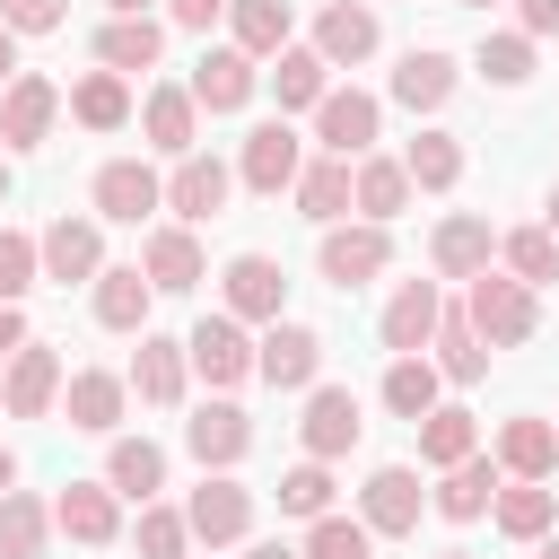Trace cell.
Masks as SVG:
<instances>
[{"label": "cell", "instance_id": "obj_1", "mask_svg": "<svg viewBox=\"0 0 559 559\" xmlns=\"http://www.w3.org/2000/svg\"><path fill=\"white\" fill-rule=\"evenodd\" d=\"M463 314H472V332H480L489 349H524V341L542 332V306H533V288H524L515 271H480L472 297H463Z\"/></svg>", "mask_w": 559, "mask_h": 559}, {"label": "cell", "instance_id": "obj_2", "mask_svg": "<svg viewBox=\"0 0 559 559\" xmlns=\"http://www.w3.org/2000/svg\"><path fill=\"white\" fill-rule=\"evenodd\" d=\"M183 367H192L201 384H218V393H227V384H245V376H253V341H245V323H236L227 306H218V314H201V323L183 332Z\"/></svg>", "mask_w": 559, "mask_h": 559}, {"label": "cell", "instance_id": "obj_3", "mask_svg": "<svg viewBox=\"0 0 559 559\" xmlns=\"http://www.w3.org/2000/svg\"><path fill=\"white\" fill-rule=\"evenodd\" d=\"M253 376H262L271 393H306V384L323 376V332H314V323H288V314H280V323H271V332L253 341Z\"/></svg>", "mask_w": 559, "mask_h": 559}, {"label": "cell", "instance_id": "obj_4", "mask_svg": "<svg viewBox=\"0 0 559 559\" xmlns=\"http://www.w3.org/2000/svg\"><path fill=\"white\" fill-rule=\"evenodd\" d=\"M183 524H192V542L227 550V542H245V533H253V489H245V480H227V472H201V489L183 498Z\"/></svg>", "mask_w": 559, "mask_h": 559}, {"label": "cell", "instance_id": "obj_5", "mask_svg": "<svg viewBox=\"0 0 559 559\" xmlns=\"http://www.w3.org/2000/svg\"><path fill=\"white\" fill-rule=\"evenodd\" d=\"M376 131H384V105H376L367 87H323V105H314V140H323V157H367Z\"/></svg>", "mask_w": 559, "mask_h": 559}, {"label": "cell", "instance_id": "obj_6", "mask_svg": "<svg viewBox=\"0 0 559 559\" xmlns=\"http://www.w3.org/2000/svg\"><path fill=\"white\" fill-rule=\"evenodd\" d=\"M314 262H323V280H332V288H367V280L393 262V236H384L376 218H358V227H341V218H332V227H323V245H314Z\"/></svg>", "mask_w": 559, "mask_h": 559}, {"label": "cell", "instance_id": "obj_7", "mask_svg": "<svg viewBox=\"0 0 559 559\" xmlns=\"http://www.w3.org/2000/svg\"><path fill=\"white\" fill-rule=\"evenodd\" d=\"M358 393L349 384H306V419H297V445L314 454V463H341L349 445H358Z\"/></svg>", "mask_w": 559, "mask_h": 559}, {"label": "cell", "instance_id": "obj_8", "mask_svg": "<svg viewBox=\"0 0 559 559\" xmlns=\"http://www.w3.org/2000/svg\"><path fill=\"white\" fill-rule=\"evenodd\" d=\"M87 201H96V218L140 227L148 210H166V183H157L140 157H105V166H96V183H87Z\"/></svg>", "mask_w": 559, "mask_h": 559}, {"label": "cell", "instance_id": "obj_9", "mask_svg": "<svg viewBox=\"0 0 559 559\" xmlns=\"http://www.w3.org/2000/svg\"><path fill=\"white\" fill-rule=\"evenodd\" d=\"M52 402H61V349L17 341V349H9V376H0V411H9V419H44Z\"/></svg>", "mask_w": 559, "mask_h": 559}, {"label": "cell", "instance_id": "obj_10", "mask_svg": "<svg viewBox=\"0 0 559 559\" xmlns=\"http://www.w3.org/2000/svg\"><path fill=\"white\" fill-rule=\"evenodd\" d=\"M227 192H236V175H227L210 148H183V157H175V175H166V210H175L183 227L218 218V210H227Z\"/></svg>", "mask_w": 559, "mask_h": 559}, {"label": "cell", "instance_id": "obj_11", "mask_svg": "<svg viewBox=\"0 0 559 559\" xmlns=\"http://www.w3.org/2000/svg\"><path fill=\"white\" fill-rule=\"evenodd\" d=\"M218 288H227V314L236 323H280V306H288V271L271 253H236L218 271Z\"/></svg>", "mask_w": 559, "mask_h": 559}, {"label": "cell", "instance_id": "obj_12", "mask_svg": "<svg viewBox=\"0 0 559 559\" xmlns=\"http://www.w3.org/2000/svg\"><path fill=\"white\" fill-rule=\"evenodd\" d=\"M419 472L411 463H376L367 472V489H358V524L367 533H419Z\"/></svg>", "mask_w": 559, "mask_h": 559}, {"label": "cell", "instance_id": "obj_13", "mask_svg": "<svg viewBox=\"0 0 559 559\" xmlns=\"http://www.w3.org/2000/svg\"><path fill=\"white\" fill-rule=\"evenodd\" d=\"M52 114H61V87H52L44 70H17V79L0 87V140H9V148H44Z\"/></svg>", "mask_w": 559, "mask_h": 559}, {"label": "cell", "instance_id": "obj_14", "mask_svg": "<svg viewBox=\"0 0 559 559\" xmlns=\"http://www.w3.org/2000/svg\"><path fill=\"white\" fill-rule=\"evenodd\" d=\"M297 166H306V140H297L288 122H253V131H245V157H236V183H253V192H288Z\"/></svg>", "mask_w": 559, "mask_h": 559}, {"label": "cell", "instance_id": "obj_15", "mask_svg": "<svg viewBox=\"0 0 559 559\" xmlns=\"http://www.w3.org/2000/svg\"><path fill=\"white\" fill-rule=\"evenodd\" d=\"M35 262H44V280H61V288H70V280H96V271H105L96 218H70V210H61V218L35 236Z\"/></svg>", "mask_w": 559, "mask_h": 559}, {"label": "cell", "instance_id": "obj_16", "mask_svg": "<svg viewBox=\"0 0 559 559\" xmlns=\"http://www.w3.org/2000/svg\"><path fill=\"white\" fill-rule=\"evenodd\" d=\"M122 411H131V384H122L114 367H79V376L61 384V419H70V428H87V437H114V428H122Z\"/></svg>", "mask_w": 559, "mask_h": 559}, {"label": "cell", "instance_id": "obj_17", "mask_svg": "<svg viewBox=\"0 0 559 559\" xmlns=\"http://www.w3.org/2000/svg\"><path fill=\"white\" fill-rule=\"evenodd\" d=\"M183 445H192V463H201V472H227V463H245V454H253V419H245L236 402H201V411L183 419Z\"/></svg>", "mask_w": 559, "mask_h": 559}, {"label": "cell", "instance_id": "obj_18", "mask_svg": "<svg viewBox=\"0 0 559 559\" xmlns=\"http://www.w3.org/2000/svg\"><path fill=\"white\" fill-rule=\"evenodd\" d=\"M52 533H70L79 550H105V542L122 533V498H114L105 480H70V489L52 498Z\"/></svg>", "mask_w": 559, "mask_h": 559}, {"label": "cell", "instance_id": "obj_19", "mask_svg": "<svg viewBox=\"0 0 559 559\" xmlns=\"http://www.w3.org/2000/svg\"><path fill=\"white\" fill-rule=\"evenodd\" d=\"M192 105H210V114H245L253 105V52H236V44H218V52H201L192 61Z\"/></svg>", "mask_w": 559, "mask_h": 559}, {"label": "cell", "instance_id": "obj_20", "mask_svg": "<svg viewBox=\"0 0 559 559\" xmlns=\"http://www.w3.org/2000/svg\"><path fill=\"white\" fill-rule=\"evenodd\" d=\"M349 210L358 218H376V227H393L402 210H411V175H402V157H349Z\"/></svg>", "mask_w": 559, "mask_h": 559}, {"label": "cell", "instance_id": "obj_21", "mask_svg": "<svg viewBox=\"0 0 559 559\" xmlns=\"http://www.w3.org/2000/svg\"><path fill=\"white\" fill-rule=\"evenodd\" d=\"M489 253H498V236H489V218H472V210L437 218V236H428L437 280H480V271H489Z\"/></svg>", "mask_w": 559, "mask_h": 559}, {"label": "cell", "instance_id": "obj_22", "mask_svg": "<svg viewBox=\"0 0 559 559\" xmlns=\"http://www.w3.org/2000/svg\"><path fill=\"white\" fill-rule=\"evenodd\" d=\"M140 271H148V288H157V297H183V288H201V280H210V271H201V236H192V227H148Z\"/></svg>", "mask_w": 559, "mask_h": 559}, {"label": "cell", "instance_id": "obj_23", "mask_svg": "<svg viewBox=\"0 0 559 559\" xmlns=\"http://www.w3.org/2000/svg\"><path fill=\"white\" fill-rule=\"evenodd\" d=\"M148 306H157V288H148L140 262H105L96 271V323L105 332H148Z\"/></svg>", "mask_w": 559, "mask_h": 559}, {"label": "cell", "instance_id": "obj_24", "mask_svg": "<svg viewBox=\"0 0 559 559\" xmlns=\"http://www.w3.org/2000/svg\"><path fill=\"white\" fill-rule=\"evenodd\" d=\"M183 376H192V367H183V341L140 332V358H131V376H122V384H131L148 411H175V402H183Z\"/></svg>", "mask_w": 559, "mask_h": 559}, {"label": "cell", "instance_id": "obj_25", "mask_svg": "<svg viewBox=\"0 0 559 559\" xmlns=\"http://www.w3.org/2000/svg\"><path fill=\"white\" fill-rule=\"evenodd\" d=\"M437 314H445V297H437V280H402V288H393V306H384V349H393V358H411V349H428V332H437Z\"/></svg>", "mask_w": 559, "mask_h": 559}, {"label": "cell", "instance_id": "obj_26", "mask_svg": "<svg viewBox=\"0 0 559 559\" xmlns=\"http://www.w3.org/2000/svg\"><path fill=\"white\" fill-rule=\"evenodd\" d=\"M498 472H507V480H550V472H559V428L533 419V411L507 419V428H498Z\"/></svg>", "mask_w": 559, "mask_h": 559}, {"label": "cell", "instance_id": "obj_27", "mask_svg": "<svg viewBox=\"0 0 559 559\" xmlns=\"http://www.w3.org/2000/svg\"><path fill=\"white\" fill-rule=\"evenodd\" d=\"M489 498H498V463H489V454H463V463L437 472V498H428V507H437L445 524H472V515H489Z\"/></svg>", "mask_w": 559, "mask_h": 559}, {"label": "cell", "instance_id": "obj_28", "mask_svg": "<svg viewBox=\"0 0 559 559\" xmlns=\"http://www.w3.org/2000/svg\"><path fill=\"white\" fill-rule=\"evenodd\" d=\"M376 35H384V26H376V9H367V0H332V9L314 17V52H323L332 70H341V61H367V52H376Z\"/></svg>", "mask_w": 559, "mask_h": 559}, {"label": "cell", "instance_id": "obj_29", "mask_svg": "<svg viewBox=\"0 0 559 559\" xmlns=\"http://www.w3.org/2000/svg\"><path fill=\"white\" fill-rule=\"evenodd\" d=\"M454 52H437V44H419V52H402V70H393V105H411V114H437L445 96H454Z\"/></svg>", "mask_w": 559, "mask_h": 559}, {"label": "cell", "instance_id": "obj_30", "mask_svg": "<svg viewBox=\"0 0 559 559\" xmlns=\"http://www.w3.org/2000/svg\"><path fill=\"white\" fill-rule=\"evenodd\" d=\"M140 131H148V148H157V157H183V148L201 140V105H192V87H148Z\"/></svg>", "mask_w": 559, "mask_h": 559}, {"label": "cell", "instance_id": "obj_31", "mask_svg": "<svg viewBox=\"0 0 559 559\" xmlns=\"http://www.w3.org/2000/svg\"><path fill=\"white\" fill-rule=\"evenodd\" d=\"M157 52H166V26H157V17H105V26H96V61L122 70V79H131V70H157Z\"/></svg>", "mask_w": 559, "mask_h": 559}, {"label": "cell", "instance_id": "obj_32", "mask_svg": "<svg viewBox=\"0 0 559 559\" xmlns=\"http://www.w3.org/2000/svg\"><path fill=\"white\" fill-rule=\"evenodd\" d=\"M428 341H437V376H445V384H480V376H489V341L472 332V314H463V306H445Z\"/></svg>", "mask_w": 559, "mask_h": 559}, {"label": "cell", "instance_id": "obj_33", "mask_svg": "<svg viewBox=\"0 0 559 559\" xmlns=\"http://www.w3.org/2000/svg\"><path fill=\"white\" fill-rule=\"evenodd\" d=\"M105 489L148 507V498L166 489V445H148V437H114V454H105Z\"/></svg>", "mask_w": 559, "mask_h": 559}, {"label": "cell", "instance_id": "obj_34", "mask_svg": "<svg viewBox=\"0 0 559 559\" xmlns=\"http://www.w3.org/2000/svg\"><path fill=\"white\" fill-rule=\"evenodd\" d=\"M297 218H314V227H332V218H349V157H314V166H297Z\"/></svg>", "mask_w": 559, "mask_h": 559}, {"label": "cell", "instance_id": "obj_35", "mask_svg": "<svg viewBox=\"0 0 559 559\" xmlns=\"http://www.w3.org/2000/svg\"><path fill=\"white\" fill-rule=\"evenodd\" d=\"M489 515H498V533H507V542H542V533L559 524V498H550L542 480H507V489L489 498Z\"/></svg>", "mask_w": 559, "mask_h": 559}, {"label": "cell", "instance_id": "obj_36", "mask_svg": "<svg viewBox=\"0 0 559 559\" xmlns=\"http://www.w3.org/2000/svg\"><path fill=\"white\" fill-rule=\"evenodd\" d=\"M70 122H87V131H122V122H131V79H122V70H87V79L70 87Z\"/></svg>", "mask_w": 559, "mask_h": 559}, {"label": "cell", "instance_id": "obj_37", "mask_svg": "<svg viewBox=\"0 0 559 559\" xmlns=\"http://www.w3.org/2000/svg\"><path fill=\"white\" fill-rule=\"evenodd\" d=\"M402 175H411V192H454L463 183V140L454 131H419L402 148Z\"/></svg>", "mask_w": 559, "mask_h": 559}, {"label": "cell", "instance_id": "obj_38", "mask_svg": "<svg viewBox=\"0 0 559 559\" xmlns=\"http://www.w3.org/2000/svg\"><path fill=\"white\" fill-rule=\"evenodd\" d=\"M44 542H52V507L35 489H9L0 498V559H44Z\"/></svg>", "mask_w": 559, "mask_h": 559}, {"label": "cell", "instance_id": "obj_39", "mask_svg": "<svg viewBox=\"0 0 559 559\" xmlns=\"http://www.w3.org/2000/svg\"><path fill=\"white\" fill-rule=\"evenodd\" d=\"M437 384H445V376H437V358H419V349H411V358H393V367H384V411H393V419H428V411H437Z\"/></svg>", "mask_w": 559, "mask_h": 559}, {"label": "cell", "instance_id": "obj_40", "mask_svg": "<svg viewBox=\"0 0 559 559\" xmlns=\"http://www.w3.org/2000/svg\"><path fill=\"white\" fill-rule=\"evenodd\" d=\"M419 428V454H428V472H445V463H463V454H480V428H472V411H428V419H411Z\"/></svg>", "mask_w": 559, "mask_h": 559}, {"label": "cell", "instance_id": "obj_41", "mask_svg": "<svg viewBox=\"0 0 559 559\" xmlns=\"http://www.w3.org/2000/svg\"><path fill=\"white\" fill-rule=\"evenodd\" d=\"M271 87H280V105H323V87H332V61H323V52H297V44H280V52H271Z\"/></svg>", "mask_w": 559, "mask_h": 559}, {"label": "cell", "instance_id": "obj_42", "mask_svg": "<svg viewBox=\"0 0 559 559\" xmlns=\"http://www.w3.org/2000/svg\"><path fill=\"white\" fill-rule=\"evenodd\" d=\"M227 17H236V52H253V61H271L288 44V0H227Z\"/></svg>", "mask_w": 559, "mask_h": 559}, {"label": "cell", "instance_id": "obj_43", "mask_svg": "<svg viewBox=\"0 0 559 559\" xmlns=\"http://www.w3.org/2000/svg\"><path fill=\"white\" fill-rule=\"evenodd\" d=\"M498 253H507V271L524 288H550L559 280V236L550 227H515V236H498Z\"/></svg>", "mask_w": 559, "mask_h": 559}, {"label": "cell", "instance_id": "obj_44", "mask_svg": "<svg viewBox=\"0 0 559 559\" xmlns=\"http://www.w3.org/2000/svg\"><path fill=\"white\" fill-rule=\"evenodd\" d=\"M472 70H480L489 87H524V79H533V35H515V26H507V35H480Z\"/></svg>", "mask_w": 559, "mask_h": 559}, {"label": "cell", "instance_id": "obj_45", "mask_svg": "<svg viewBox=\"0 0 559 559\" xmlns=\"http://www.w3.org/2000/svg\"><path fill=\"white\" fill-rule=\"evenodd\" d=\"M367 550H376V533L358 515H314L306 542H297V559H367Z\"/></svg>", "mask_w": 559, "mask_h": 559}, {"label": "cell", "instance_id": "obj_46", "mask_svg": "<svg viewBox=\"0 0 559 559\" xmlns=\"http://www.w3.org/2000/svg\"><path fill=\"white\" fill-rule=\"evenodd\" d=\"M280 515H306V524H314V515H332V472H323L314 454H306L297 472H280Z\"/></svg>", "mask_w": 559, "mask_h": 559}, {"label": "cell", "instance_id": "obj_47", "mask_svg": "<svg viewBox=\"0 0 559 559\" xmlns=\"http://www.w3.org/2000/svg\"><path fill=\"white\" fill-rule=\"evenodd\" d=\"M192 550V524H183V507H140V559H183Z\"/></svg>", "mask_w": 559, "mask_h": 559}, {"label": "cell", "instance_id": "obj_48", "mask_svg": "<svg viewBox=\"0 0 559 559\" xmlns=\"http://www.w3.org/2000/svg\"><path fill=\"white\" fill-rule=\"evenodd\" d=\"M44 280V262H35V236H17V227H0V297L17 306L26 288Z\"/></svg>", "mask_w": 559, "mask_h": 559}, {"label": "cell", "instance_id": "obj_49", "mask_svg": "<svg viewBox=\"0 0 559 559\" xmlns=\"http://www.w3.org/2000/svg\"><path fill=\"white\" fill-rule=\"evenodd\" d=\"M70 17V0H0V26L9 35H52Z\"/></svg>", "mask_w": 559, "mask_h": 559}, {"label": "cell", "instance_id": "obj_50", "mask_svg": "<svg viewBox=\"0 0 559 559\" xmlns=\"http://www.w3.org/2000/svg\"><path fill=\"white\" fill-rule=\"evenodd\" d=\"M507 9H515V35H533V44L559 35V0H507Z\"/></svg>", "mask_w": 559, "mask_h": 559}, {"label": "cell", "instance_id": "obj_51", "mask_svg": "<svg viewBox=\"0 0 559 559\" xmlns=\"http://www.w3.org/2000/svg\"><path fill=\"white\" fill-rule=\"evenodd\" d=\"M166 17L192 26V35H210V17H227V0H166Z\"/></svg>", "mask_w": 559, "mask_h": 559}, {"label": "cell", "instance_id": "obj_52", "mask_svg": "<svg viewBox=\"0 0 559 559\" xmlns=\"http://www.w3.org/2000/svg\"><path fill=\"white\" fill-rule=\"evenodd\" d=\"M17 341H26V314H17V306H9V297H0V358H9V349H17Z\"/></svg>", "mask_w": 559, "mask_h": 559}, {"label": "cell", "instance_id": "obj_53", "mask_svg": "<svg viewBox=\"0 0 559 559\" xmlns=\"http://www.w3.org/2000/svg\"><path fill=\"white\" fill-rule=\"evenodd\" d=\"M9 79H17V35L0 26V87H9Z\"/></svg>", "mask_w": 559, "mask_h": 559}, {"label": "cell", "instance_id": "obj_54", "mask_svg": "<svg viewBox=\"0 0 559 559\" xmlns=\"http://www.w3.org/2000/svg\"><path fill=\"white\" fill-rule=\"evenodd\" d=\"M105 9H114V17H148L157 0H105Z\"/></svg>", "mask_w": 559, "mask_h": 559}, {"label": "cell", "instance_id": "obj_55", "mask_svg": "<svg viewBox=\"0 0 559 559\" xmlns=\"http://www.w3.org/2000/svg\"><path fill=\"white\" fill-rule=\"evenodd\" d=\"M245 559H297V550H288V542H253Z\"/></svg>", "mask_w": 559, "mask_h": 559}, {"label": "cell", "instance_id": "obj_56", "mask_svg": "<svg viewBox=\"0 0 559 559\" xmlns=\"http://www.w3.org/2000/svg\"><path fill=\"white\" fill-rule=\"evenodd\" d=\"M9 489H17V454L0 445V498H9Z\"/></svg>", "mask_w": 559, "mask_h": 559}, {"label": "cell", "instance_id": "obj_57", "mask_svg": "<svg viewBox=\"0 0 559 559\" xmlns=\"http://www.w3.org/2000/svg\"><path fill=\"white\" fill-rule=\"evenodd\" d=\"M533 559H559V533H542V542H533Z\"/></svg>", "mask_w": 559, "mask_h": 559}, {"label": "cell", "instance_id": "obj_58", "mask_svg": "<svg viewBox=\"0 0 559 559\" xmlns=\"http://www.w3.org/2000/svg\"><path fill=\"white\" fill-rule=\"evenodd\" d=\"M542 227H550V236H559V183H550V218H542Z\"/></svg>", "mask_w": 559, "mask_h": 559}, {"label": "cell", "instance_id": "obj_59", "mask_svg": "<svg viewBox=\"0 0 559 559\" xmlns=\"http://www.w3.org/2000/svg\"><path fill=\"white\" fill-rule=\"evenodd\" d=\"M454 9H507V0H454Z\"/></svg>", "mask_w": 559, "mask_h": 559}, {"label": "cell", "instance_id": "obj_60", "mask_svg": "<svg viewBox=\"0 0 559 559\" xmlns=\"http://www.w3.org/2000/svg\"><path fill=\"white\" fill-rule=\"evenodd\" d=\"M0 201H9V157H0Z\"/></svg>", "mask_w": 559, "mask_h": 559}, {"label": "cell", "instance_id": "obj_61", "mask_svg": "<svg viewBox=\"0 0 559 559\" xmlns=\"http://www.w3.org/2000/svg\"><path fill=\"white\" fill-rule=\"evenodd\" d=\"M437 559H472V550H437Z\"/></svg>", "mask_w": 559, "mask_h": 559}, {"label": "cell", "instance_id": "obj_62", "mask_svg": "<svg viewBox=\"0 0 559 559\" xmlns=\"http://www.w3.org/2000/svg\"><path fill=\"white\" fill-rule=\"evenodd\" d=\"M550 428H559V419H550Z\"/></svg>", "mask_w": 559, "mask_h": 559}]
</instances>
